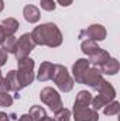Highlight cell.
Masks as SVG:
<instances>
[{
	"mask_svg": "<svg viewBox=\"0 0 120 121\" xmlns=\"http://www.w3.org/2000/svg\"><path fill=\"white\" fill-rule=\"evenodd\" d=\"M23 16H24V18L28 23H31V24L32 23H37L40 20V10L35 6H32V4H27L24 7V10H23Z\"/></svg>",
	"mask_w": 120,
	"mask_h": 121,
	"instance_id": "obj_14",
	"label": "cell"
},
{
	"mask_svg": "<svg viewBox=\"0 0 120 121\" xmlns=\"http://www.w3.org/2000/svg\"><path fill=\"white\" fill-rule=\"evenodd\" d=\"M120 111V104L117 101H113V103H109V104H106V107H105V114L106 116H117Z\"/></svg>",
	"mask_w": 120,
	"mask_h": 121,
	"instance_id": "obj_21",
	"label": "cell"
},
{
	"mask_svg": "<svg viewBox=\"0 0 120 121\" xmlns=\"http://www.w3.org/2000/svg\"><path fill=\"white\" fill-rule=\"evenodd\" d=\"M3 91H18V82L16 70H10L3 79Z\"/></svg>",
	"mask_w": 120,
	"mask_h": 121,
	"instance_id": "obj_11",
	"label": "cell"
},
{
	"mask_svg": "<svg viewBox=\"0 0 120 121\" xmlns=\"http://www.w3.org/2000/svg\"><path fill=\"white\" fill-rule=\"evenodd\" d=\"M28 116L32 118V121H41L47 114H45V110H44L41 106H32L30 108Z\"/></svg>",
	"mask_w": 120,
	"mask_h": 121,
	"instance_id": "obj_20",
	"label": "cell"
},
{
	"mask_svg": "<svg viewBox=\"0 0 120 121\" xmlns=\"http://www.w3.org/2000/svg\"><path fill=\"white\" fill-rule=\"evenodd\" d=\"M75 121H99V114L96 110L89 107H74Z\"/></svg>",
	"mask_w": 120,
	"mask_h": 121,
	"instance_id": "obj_6",
	"label": "cell"
},
{
	"mask_svg": "<svg viewBox=\"0 0 120 121\" xmlns=\"http://www.w3.org/2000/svg\"><path fill=\"white\" fill-rule=\"evenodd\" d=\"M0 91H3V76H1V72H0Z\"/></svg>",
	"mask_w": 120,
	"mask_h": 121,
	"instance_id": "obj_30",
	"label": "cell"
},
{
	"mask_svg": "<svg viewBox=\"0 0 120 121\" xmlns=\"http://www.w3.org/2000/svg\"><path fill=\"white\" fill-rule=\"evenodd\" d=\"M0 121H10L9 120V116L6 113H0Z\"/></svg>",
	"mask_w": 120,
	"mask_h": 121,
	"instance_id": "obj_29",
	"label": "cell"
},
{
	"mask_svg": "<svg viewBox=\"0 0 120 121\" xmlns=\"http://www.w3.org/2000/svg\"><path fill=\"white\" fill-rule=\"evenodd\" d=\"M88 69H89V60L88 59H78L74 63L72 73H74V79L76 83H83V78H85V73Z\"/></svg>",
	"mask_w": 120,
	"mask_h": 121,
	"instance_id": "obj_9",
	"label": "cell"
},
{
	"mask_svg": "<svg viewBox=\"0 0 120 121\" xmlns=\"http://www.w3.org/2000/svg\"><path fill=\"white\" fill-rule=\"evenodd\" d=\"M11 104H13V97L6 91H0V107H10Z\"/></svg>",
	"mask_w": 120,
	"mask_h": 121,
	"instance_id": "obj_22",
	"label": "cell"
},
{
	"mask_svg": "<svg viewBox=\"0 0 120 121\" xmlns=\"http://www.w3.org/2000/svg\"><path fill=\"white\" fill-rule=\"evenodd\" d=\"M4 9V3H3V0H0V11Z\"/></svg>",
	"mask_w": 120,
	"mask_h": 121,
	"instance_id": "obj_32",
	"label": "cell"
},
{
	"mask_svg": "<svg viewBox=\"0 0 120 121\" xmlns=\"http://www.w3.org/2000/svg\"><path fill=\"white\" fill-rule=\"evenodd\" d=\"M35 48V42L32 41L31 38V34H23L21 38L17 41V45H16V51H14V55L17 60L24 59L28 56L31 51Z\"/></svg>",
	"mask_w": 120,
	"mask_h": 121,
	"instance_id": "obj_5",
	"label": "cell"
},
{
	"mask_svg": "<svg viewBox=\"0 0 120 121\" xmlns=\"http://www.w3.org/2000/svg\"><path fill=\"white\" fill-rule=\"evenodd\" d=\"M69 117H71V111L66 110V108H61L55 113V121H69Z\"/></svg>",
	"mask_w": 120,
	"mask_h": 121,
	"instance_id": "obj_23",
	"label": "cell"
},
{
	"mask_svg": "<svg viewBox=\"0 0 120 121\" xmlns=\"http://www.w3.org/2000/svg\"><path fill=\"white\" fill-rule=\"evenodd\" d=\"M52 80L55 82L57 87L64 93L71 91L72 87H74V79L69 76L68 69L62 65H55V72H54Z\"/></svg>",
	"mask_w": 120,
	"mask_h": 121,
	"instance_id": "obj_3",
	"label": "cell"
},
{
	"mask_svg": "<svg viewBox=\"0 0 120 121\" xmlns=\"http://www.w3.org/2000/svg\"><path fill=\"white\" fill-rule=\"evenodd\" d=\"M103 80L105 79L102 78V72L97 68H90V69H88L86 73H85V78H83V83L90 86L92 89H96V90H97V87L100 86V83Z\"/></svg>",
	"mask_w": 120,
	"mask_h": 121,
	"instance_id": "obj_7",
	"label": "cell"
},
{
	"mask_svg": "<svg viewBox=\"0 0 120 121\" xmlns=\"http://www.w3.org/2000/svg\"><path fill=\"white\" fill-rule=\"evenodd\" d=\"M57 1L60 3L62 7H68L69 4H72V1H74V0H57Z\"/></svg>",
	"mask_w": 120,
	"mask_h": 121,
	"instance_id": "obj_26",
	"label": "cell"
},
{
	"mask_svg": "<svg viewBox=\"0 0 120 121\" xmlns=\"http://www.w3.org/2000/svg\"><path fill=\"white\" fill-rule=\"evenodd\" d=\"M18 63V70H16L17 73V82H18V90L24 89L26 86H28L34 80V60L31 58H24V59L17 60Z\"/></svg>",
	"mask_w": 120,
	"mask_h": 121,
	"instance_id": "obj_2",
	"label": "cell"
},
{
	"mask_svg": "<svg viewBox=\"0 0 120 121\" xmlns=\"http://www.w3.org/2000/svg\"><path fill=\"white\" fill-rule=\"evenodd\" d=\"M4 39H6V34H4V30H3V27L0 26V45L4 42Z\"/></svg>",
	"mask_w": 120,
	"mask_h": 121,
	"instance_id": "obj_27",
	"label": "cell"
},
{
	"mask_svg": "<svg viewBox=\"0 0 120 121\" xmlns=\"http://www.w3.org/2000/svg\"><path fill=\"white\" fill-rule=\"evenodd\" d=\"M18 121H32V118H31L28 114H24V116H21V117H20V120H18Z\"/></svg>",
	"mask_w": 120,
	"mask_h": 121,
	"instance_id": "obj_28",
	"label": "cell"
},
{
	"mask_svg": "<svg viewBox=\"0 0 120 121\" xmlns=\"http://www.w3.org/2000/svg\"><path fill=\"white\" fill-rule=\"evenodd\" d=\"M31 38L35 45L57 48L62 44V34L54 23H45L35 27L31 32Z\"/></svg>",
	"mask_w": 120,
	"mask_h": 121,
	"instance_id": "obj_1",
	"label": "cell"
},
{
	"mask_svg": "<svg viewBox=\"0 0 120 121\" xmlns=\"http://www.w3.org/2000/svg\"><path fill=\"white\" fill-rule=\"evenodd\" d=\"M17 38L14 37V35H10V37H6V39H4V42L1 44L3 45V49L9 54H14V51H16V45H17Z\"/></svg>",
	"mask_w": 120,
	"mask_h": 121,
	"instance_id": "obj_19",
	"label": "cell"
},
{
	"mask_svg": "<svg viewBox=\"0 0 120 121\" xmlns=\"http://www.w3.org/2000/svg\"><path fill=\"white\" fill-rule=\"evenodd\" d=\"M90 101H92V94L86 90H81L75 99L74 107H88L90 106Z\"/></svg>",
	"mask_w": 120,
	"mask_h": 121,
	"instance_id": "obj_16",
	"label": "cell"
},
{
	"mask_svg": "<svg viewBox=\"0 0 120 121\" xmlns=\"http://www.w3.org/2000/svg\"><path fill=\"white\" fill-rule=\"evenodd\" d=\"M110 58V55H109V52L107 51H105V49H100L97 54H95L93 56H90L89 59V63H93V65H99V66H102L106 60H109Z\"/></svg>",
	"mask_w": 120,
	"mask_h": 121,
	"instance_id": "obj_18",
	"label": "cell"
},
{
	"mask_svg": "<svg viewBox=\"0 0 120 121\" xmlns=\"http://www.w3.org/2000/svg\"><path fill=\"white\" fill-rule=\"evenodd\" d=\"M40 4H41V9H44L47 11H54L55 10V6H57L54 0H41Z\"/></svg>",
	"mask_w": 120,
	"mask_h": 121,
	"instance_id": "obj_24",
	"label": "cell"
},
{
	"mask_svg": "<svg viewBox=\"0 0 120 121\" xmlns=\"http://www.w3.org/2000/svg\"><path fill=\"white\" fill-rule=\"evenodd\" d=\"M82 35H86L89 39L92 41H103L105 38H106V30H105V27L103 26H100V24H92L89 26L86 30H83L81 32V37Z\"/></svg>",
	"mask_w": 120,
	"mask_h": 121,
	"instance_id": "obj_8",
	"label": "cell"
},
{
	"mask_svg": "<svg viewBox=\"0 0 120 121\" xmlns=\"http://www.w3.org/2000/svg\"><path fill=\"white\" fill-rule=\"evenodd\" d=\"M6 62H7V52L3 48H0V66H3Z\"/></svg>",
	"mask_w": 120,
	"mask_h": 121,
	"instance_id": "obj_25",
	"label": "cell"
},
{
	"mask_svg": "<svg viewBox=\"0 0 120 121\" xmlns=\"http://www.w3.org/2000/svg\"><path fill=\"white\" fill-rule=\"evenodd\" d=\"M81 48H82V52H85L88 56H93L95 54H97L102 48L100 47H97V44L95 42V41H92V39H86V41H83L82 44H81Z\"/></svg>",
	"mask_w": 120,
	"mask_h": 121,
	"instance_id": "obj_17",
	"label": "cell"
},
{
	"mask_svg": "<svg viewBox=\"0 0 120 121\" xmlns=\"http://www.w3.org/2000/svg\"><path fill=\"white\" fill-rule=\"evenodd\" d=\"M40 99L42 103H45L54 113H57L58 110H61L64 106H62V100H61V96L58 94V91L52 87H44L41 93H40Z\"/></svg>",
	"mask_w": 120,
	"mask_h": 121,
	"instance_id": "obj_4",
	"label": "cell"
},
{
	"mask_svg": "<svg viewBox=\"0 0 120 121\" xmlns=\"http://www.w3.org/2000/svg\"><path fill=\"white\" fill-rule=\"evenodd\" d=\"M54 72H55V65H54V63H51V62H42V63L40 65L37 79H38L40 82L51 80L52 76H54Z\"/></svg>",
	"mask_w": 120,
	"mask_h": 121,
	"instance_id": "obj_10",
	"label": "cell"
},
{
	"mask_svg": "<svg viewBox=\"0 0 120 121\" xmlns=\"http://www.w3.org/2000/svg\"><path fill=\"white\" fill-rule=\"evenodd\" d=\"M119 60L115 58H109V60H106L102 66H100V72L105 75H116L119 72Z\"/></svg>",
	"mask_w": 120,
	"mask_h": 121,
	"instance_id": "obj_13",
	"label": "cell"
},
{
	"mask_svg": "<svg viewBox=\"0 0 120 121\" xmlns=\"http://www.w3.org/2000/svg\"><path fill=\"white\" fill-rule=\"evenodd\" d=\"M18 21L16 20V18H11V17H9V18H4L3 20V23H1V27H3V30H4V34H6V37H10V35H13L16 31L18 30Z\"/></svg>",
	"mask_w": 120,
	"mask_h": 121,
	"instance_id": "obj_15",
	"label": "cell"
},
{
	"mask_svg": "<svg viewBox=\"0 0 120 121\" xmlns=\"http://www.w3.org/2000/svg\"><path fill=\"white\" fill-rule=\"evenodd\" d=\"M41 121H55V120H54V118H51V117H47V116H45Z\"/></svg>",
	"mask_w": 120,
	"mask_h": 121,
	"instance_id": "obj_31",
	"label": "cell"
},
{
	"mask_svg": "<svg viewBox=\"0 0 120 121\" xmlns=\"http://www.w3.org/2000/svg\"><path fill=\"white\" fill-rule=\"evenodd\" d=\"M97 91H99L100 96L106 97L109 101H113L115 97H116V90H115V87H113L109 82H106V80H103V82L100 83V86L97 87Z\"/></svg>",
	"mask_w": 120,
	"mask_h": 121,
	"instance_id": "obj_12",
	"label": "cell"
}]
</instances>
